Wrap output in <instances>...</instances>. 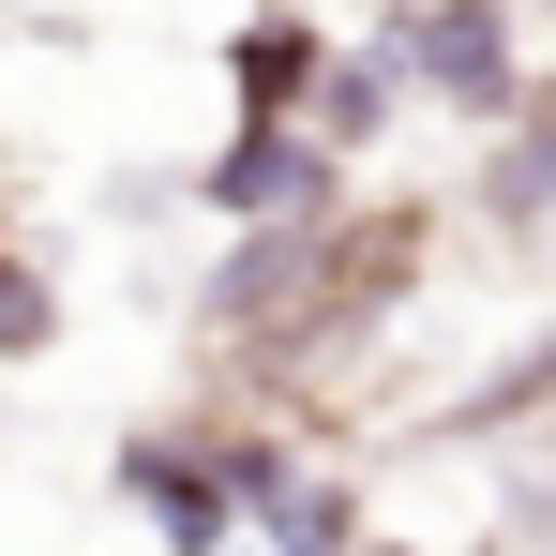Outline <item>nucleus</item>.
<instances>
[{
    "label": "nucleus",
    "instance_id": "nucleus-2",
    "mask_svg": "<svg viewBox=\"0 0 556 556\" xmlns=\"http://www.w3.org/2000/svg\"><path fill=\"white\" fill-rule=\"evenodd\" d=\"M316 195H346V166H331L301 121H241V136L195 166V211H226V226H271V211H316Z\"/></svg>",
    "mask_w": 556,
    "mask_h": 556
},
{
    "label": "nucleus",
    "instance_id": "nucleus-4",
    "mask_svg": "<svg viewBox=\"0 0 556 556\" xmlns=\"http://www.w3.org/2000/svg\"><path fill=\"white\" fill-rule=\"evenodd\" d=\"M316 61H331V30H316L301 0H271V15H241V30H226V91H241V121H301V91H316Z\"/></svg>",
    "mask_w": 556,
    "mask_h": 556
},
{
    "label": "nucleus",
    "instance_id": "nucleus-8",
    "mask_svg": "<svg viewBox=\"0 0 556 556\" xmlns=\"http://www.w3.org/2000/svg\"><path fill=\"white\" fill-rule=\"evenodd\" d=\"M46 346H61V286L0 241V362H46Z\"/></svg>",
    "mask_w": 556,
    "mask_h": 556
},
{
    "label": "nucleus",
    "instance_id": "nucleus-1",
    "mask_svg": "<svg viewBox=\"0 0 556 556\" xmlns=\"http://www.w3.org/2000/svg\"><path fill=\"white\" fill-rule=\"evenodd\" d=\"M376 61L406 91H437L452 121H511L527 105V0H406L376 30Z\"/></svg>",
    "mask_w": 556,
    "mask_h": 556
},
{
    "label": "nucleus",
    "instance_id": "nucleus-5",
    "mask_svg": "<svg viewBox=\"0 0 556 556\" xmlns=\"http://www.w3.org/2000/svg\"><path fill=\"white\" fill-rule=\"evenodd\" d=\"M391 105H406V76H391L376 46H331V61H316V91H301V136L346 166V151H376V136H391Z\"/></svg>",
    "mask_w": 556,
    "mask_h": 556
},
{
    "label": "nucleus",
    "instance_id": "nucleus-9",
    "mask_svg": "<svg viewBox=\"0 0 556 556\" xmlns=\"http://www.w3.org/2000/svg\"><path fill=\"white\" fill-rule=\"evenodd\" d=\"M346 556H421V542H346Z\"/></svg>",
    "mask_w": 556,
    "mask_h": 556
},
{
    "label": "nucleus",
    "instance_id": "nucleus-6",
    "mask_svg": "<svg viewBox=\"0 0 556 556\" xmlns=\"http://www.w3.org/2000/svg\"><path fill=\"white\" fill-rule=\"evenodd\" d=\"M241 527H256L271 556H346V542H362V496H346V481H316V466H286V481L241 496Z\"/></svg>",
    "mask_w": 556,
    "mask_h": 556
},
{
    "label": "nucleus",
    "instance_id": "nucleus-7",
    "mask_svg": "<svg viewBox=\"0 0 556 556\" xmlns=\"http://www.w3.org/2000/svg\"><path fill=\"white\" fill-rule=\"evenodd\" d=\"M496 136V166H481V211L511 226V241H542V195H556V121H542V91L511 105V121H481Z\"/></svg>",
    "mask_w": 556,
    "mask_h": 556
},
{
    "label": "nucleus",
    "instance_id": "nucleus-3",
    "mask_svg": "<svg viewBox=\"0 0 556 556\" xmlns=\"http://www.w3.org/2000/svg\"><path fill=\"white\" fill-rule=\"evenodd\" d=\"M121 496L151 511L166 556H226V542H241V511H226V481L195 466V437H136V452H121Z\"/></svg>",
    "mask_w": 556,
    "mask_h": 556
}]
</instances>
